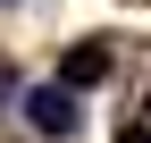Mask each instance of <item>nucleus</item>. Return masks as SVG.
Returning <instances> with one entry per match:
<instances>
[{
    "instance_id": "obj_4",
    "label": "nucleus",
    "mask_w": 151,
    "mask_h": 143,
    "mask_svg": "<svg viewBox=\"0 0 151 143\" xmlns=\"http://www.w3.org/2000/svg\"><path fill=\"white\" fill-rule=\"evenodd\" d=\"M118 143H151V126H118Z\"/></svg>"
},
{
    "instance_id": "obj_1",
    "label": "nucleus",
    "mask_w": 151,
    "mask_h": 143,
    "mask_svg": "<svg viewBox=\"0 0 151 143\" xmlns=\"http://www.w3.org/2000/svg\"><path fill=\"white\" fill-rule=\"evenodd\" d=\"M25 118H34V135H76L84 126V101H76V84H34Z\"/></svg>"
},
{
    "instance_id": "obj_2",
    "label": "nucleus",
    "mask_w": 151,
    "mask_h": 143,
    "mask_svg": "<svg viewBox=\"0 0 151 143\" xmlns=\"http://www.w3.org/2000/svg\"><path fill=\"white\" fill-rule=\"evenodd\" d=\"M101 76H109V51H101V42H76L67 59H59V84H76V93H84V84H101Z\"/></svg>"
},
{
    "instance_id": "obj_3",
    "label": "nucleus",
    "mask_w": 151,
    "mask_h": 143,
    "mask_svg": "<svg viewBox=\"0 0 151 143\" xmlns=\"http://www.w3.org/2000/svg\"><path fill=\"white\" fill-rule=\"evenodd\" d=\"M9 93H17V67H9V59H0V101H9Z\"/></svg>"
}]
</instances>
